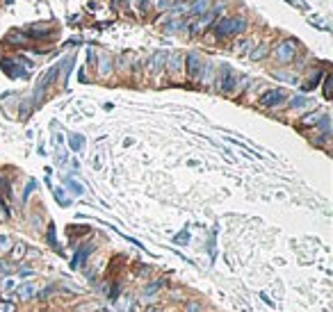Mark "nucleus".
<instances>
[{
  "mask_svg": "<svg viewBox=\"0 0 333 312\" xmlns=\"http://www.w3.org/2000/svg\"><path fill=\"white\" fill-rule=\"evenodd\" d=\"M247 27V19L242 16H228V19H219L214 23V39L217 41H224V39H231L235 34L244 32Z\"/></svg>",
  "mask_w": 333,
  "mask_h": 312,
  "instance_id": "obj_1",
  "label": "nucleus"
},
{
  "mask_svg": "<svg viewBox=\"0 0 333 312\" xmlns=\"http://www.w3.org/2000/svg\"><path fill=\"white\" fill-rule=\"evenodd\" d=\"M297 50H299L297 41L294 39H283V41H279V44L274 46L272 57L279 62V64H292L294 57H297Z\"/></svg>",
  "mask_w": 333,
  "mask_h": 312,
  "instance_id": "obj_2",
  "label": "nucleus"
},
{
  "mask_svg": "<svg viewBox=\"0 0 333 312\" xmlns=\"http://www.w3.org/2000/svg\"><path fill=\"white\" fill-rule=\"evenodd\" d=\"M203 64H206V60H201L199 53H190L185 55V73L190 80H196L201 78V71H203Z\"/></svg>",
  "mask_w": 333,
  "mask_h": 312,
  "instance_id": "obj_3",
  "label": "nucleus"
},
{
  "mask_svg": "<svg viewBox=\"0 0 333 312\" xmlns=\"http://www.w3.org/2000/svg\"><path fill=\"white\" fill-rule=\"evenodd\" d=\"M287 100V93L281 91V89H269V91H265L262 96H260V105L262 107H279L283 105Z\"/></svg>",
  "mask_w": 333,
  "mask_h": 312,
  "instance_id": "obj_4",
  "label": "nucleus"
},
{
  "mask_svg": "<svg viewBox=\"0 0 333 312\" xmlns=\"http://www.w3.org/2000/svg\"><path fill=\"white\" fill-rule=\"evenodd\" d=\"M165 67H166V71L171 75H180L183 73V67H185V57L183 55H166V62H165Z\"/></svg>",
  "mask_w": 333,
  "mask_h": 312,
  "instance_id": "obj_5",
  "label": "nucleus"
},
{
  "mask_svg": "<svg viewBox=\"0 0 333 312\" xmlns=\"http://www.w3.org/2000/svg\"><path fill=\"white\" fill-rule=\"evenodd\" d=\"M166 62V53H155L151 60H148V73L151 75H160L162 73V67Z\"/></svg>",
  "mask_w": 333,
  "mask_h": 312,
  "instance_id": "obj_6",
  "label": "nucleus"
},
{
  "mask_svg": "<svg viewBox=\"0 0 333 312\" xmlns=\"http://www.w3.org/2000/svg\"><path fill=\"white\" fill-rule=\"evenodd\" d=\"M210 5H213V0H192L187 9H190L192 16H201V14H206L210 9Z\"/></svg>",
  "mask_w": 333,
  "mask_h": 312,
  "instance_id": "obj_7",
  "label": "nucleus"
},
{
  "mask_svg": "<svg viewBox=\"0 0 333 312\" xmlns=\"http://www.w3.org/2000/svg\"><path fill=\"white\" fill-rule=\"evenodd\" d=\"M267 53H269V44H260V46H256L251 53H249V57H251L253 62H258V60H265Z\"/></svg>",
  "mask_w": 333,
  "mask_h": 312,
  "instance_id": "obj_8",
  "label": "nucleus"
},
{
  "mask_svg": "<svg viewBox=\"0 0 333 312\" xmlns=\"http://www.w3.org/2000/svg\"><path fill=\"white\" fill-rule=\"evenodd\" d=\"M322 78H324V73H322V71H315V73L310 75V80H308V82H304V91H313L315 87L320 85Z\"/></svg>",
  "mask_w": 333,
  "mask_h": 312,
  "instance_id": "obj_9",
  "label": "nucleus"
},
{
  "mask_svg": "<svg viewBox=\"0 0 333 312\" xmlns=\"http://www.w3.org/2000/svg\"><path fill=\"white\" fill-rule=\"evenodd\" d=\"M249 48H253V41L251 39H240L238 46H235V53H249Z\"/></svg>",
  "mask_w": 333,
  "mask_h": 312,
  "instance_id": "obj_10",
  "label": "nucleus"
},
{
  "mask_svg": "<svg viewBox=\"0 0 333 312\" xmlns=\"http://www.w3.org/2000/svg\"><path fill=\"white\" fill-rule=\"evenodd\" d=\"M89 253H92V246H85V248H80L73 262H75V265H85V260L89 258Z\"/></svg>",
  "mask_w": 333,
  "mask_h": 312,
  "instance_id": "obj_11",
  "label": "nucleus"
},
{
  "mask_svg": "<svg viewBox=\"0 0 333 312\" xmlns=\"http://www.w3.org/2000/svg\"><path fill=\"white\" fill-rule=\"evenodd\" d=\"M322 119V112H313L310 114V116H304V121H301V123H304V126H317V121Z\"/></svg>",
  "mask_w": 333,
  "mask_h": 312,
  "instance_id": "obj_12",
  "label": "nucleus"
},
{
  "mask_svg": "<svg viewBox=\"0 0 333 312\" xmlns=\"http://www.w3.org/2000/svg\"><path fill=\"white\" fill-rule=\"evenodd\" d=\"M0 312H16V306L12 301H0Z\"/></svg>",
  "mask_w": 333,
  "mask_h": 312,
  "instance_id": "obj_13",
  "label": "nucleus"
},
{
  "mask_svg": "<svg viewBox=\"0 0 333 312\" xmlns=\"http://www.w3.org/2000/svg\"><path fill=\"white\" fill-rule=\"evenodd\" d=\"M32 290H34L32 285H23V287H21V296H23V299H30V296L34 294Z\"/></svg>",
  "mask_w": 333,
  "mask_h": 312,
  "instance_id": "obj_14",
  "label": "nucleus"
},
{
  "mask_svg": "<svg viewBox=\"0 0 333 312\" xmlns=\"http://www.w3.org/2000/svg\"><path fill=\"white\" fill-rule=\"evenodd\" d=\"M82 144H85V139H82V137H78V134H75V137H71V146H73L75 151H80Z\"/></svg>",
  "mask_w": 333,
  "mask_h": 312,
  "instance_id": "obj_15",
  "label": "nucleus"
},
{
  "mask_svg": "<svg viewBox=\"0 0 333 312\" xmlns=\"http://www.w3.org/2000/svg\"><path fill=\"white\" fill-rule=\"evenodd\" d=\"M324 98H331V78H324Z\"/></svg>",
  "mask_w": 333,
  "mask_h": 312,
  "instance_id": "obj_16",
  "label": "nucleus"
},
{
  "mask_svg": "<svg viewBox=\"0 0 333 312\" xmlns=\"http://www.w3.org/2000/svg\"><path fill=\"white\" fill-rule=\"evenodd\" d=\"M9 246H12V242H9V237H5V235H0V251H2V248H9Z\"/></svg>",
  "mask_w": 333,
  "mask_h": 312,
  "instance_id": "obj_17",
  "label": "nucleus"
},
{
  "mask_svg": "<svg viewBox=\"0 0 333 312\" xmlns=\"http://www.w3.org/2000/svg\"><path fill=\"white\" fill-rule=\"evenodd\" d=\"M290 105H292V107H304V105H306V98H301V96H299V98H292V100H290Z\"/></svg>",
  "mask_w": 333,
  "mask_h": 312,
  "instance_id": "obj_18",
  "label": "nucleus"
},
{
  "mask_svg": "<svg viewBox=\"0 0 333 312\" xmlns=\"http://www.w3.org/2000/svg\"><path fill=\"white\" fill-rule=\"evenodd\" d=\"M274 75H276V78H279V80H294V75L285 73V71H276V73H274Z\"/></svg>",
  "mask_w": 333,
  "mask_h": 312,
  "instance_id": "obj_19",
  "label": "nucleus"
},
{
  "mask_svg": "<svg viewBox=\"0 0 333 312\" xmlns=\"http://www.w3.org/2000/svg\"><path fill=\"white\" fill-rule=\"evenodd\" d=\"M0 214H2V217H9V210H7V205L2 201H0Z\"/></svg>",
  "mask_w": 333,
  "mask_h": 312,
  "instance_id": "obj_20",
  "label": "nucleus"
},
{
  "mask_svg": "<svg viewBox=\"0 0 333 312\" xmlns=\"http://www.w3.org/2000/svg\"><path fill=\"white\" fill-rule=\"evenodd\" d=\"M137 2H140V9H142V12H146V9H148V0H137Z\"/></svg>",
  "mask_w": 333,
  "mask_h": 312,
  "instance_id": "obj_21",
  "label": "nucleus"
},
{
  "mask_svg": "<svg viewBox=\"0 0 333 312\" xmlns=\"http://www.w3.org/2000/svg\"><path fill=\"white\" fill-rule=\"evenodd\" d=\"M146 312H162L160 308H151V310H146Z\"/></svg>",
  "mask_w": 333,
  "mask_h": 312,
  "instance_id": "obj_22",
  "label": "nucleus"
},
{
  "mask_svg": "<svg viewBox=\"0 0 333 312\" xmlns=\"http://www.w3.org/2000/svg\"><path fill=\"white\" fill-rule=\"evenodd\" d=\"M114 5H121V0H114Z\"/></svg>",
  "mask_w": 333,
  "mask_h": 312,
  "instance_id": "obj_23",
  "label": "nucleus"
}]
</instances>
